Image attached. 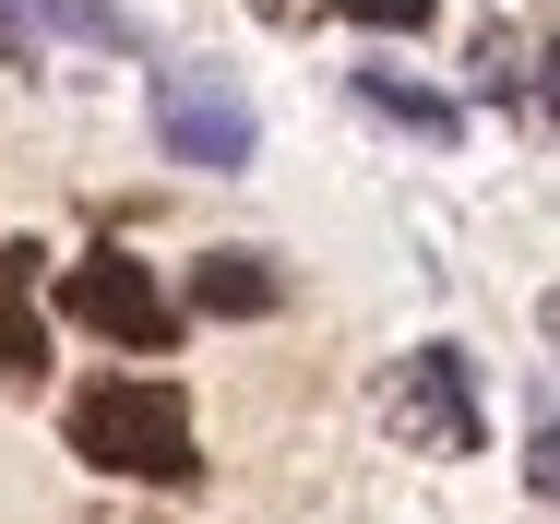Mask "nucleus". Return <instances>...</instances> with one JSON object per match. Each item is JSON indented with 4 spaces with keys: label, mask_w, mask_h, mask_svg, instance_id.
I'll return each mask as SVG.
<instances>
[{
    "label": "nucleus",
    "mask_w": 560,
    "mask_h": 524,
    "mask_svg": "<svg viewBox=\"0 0 560 524\" xmlns=\"http://www.w3.org/2000/svg\"><path fill=\"white\" fill-rule=\"evenodd\" d=\"M358 96L382 107V119H406V131H430V143H453V96L406 84V72H358Z\"/></svg>",
    "instance_id": "obj_8"
},
{
    "label": "nucleus",
    "mask_w": 560,
    "mask_h": 524,
    "mask_svg": "<svg viewBox=\"0 0 560 524\" xmlns=\"http://www.w3.org/2000/svg\"><path fill=\"white\" fill-rule=\"evenodd\" d=\"M525 477H537V501H549V513H560V418L537 429V453H525Z\"/></svg>",
    "instance_id": "obj_10"
},
{
    "label": "nucleus",
    "mask_w": 560,
    "mask_h": 524,
    "mask_svg": "<svg viewBox=\"0 0 560 524\" xmlns=\"http://www.w3.org/2000/svg\"><path fill=\"white\" fill-rule=\"evenodd\" d=\"M155 143L179 155V167H250V96L226 84V72H167L155 84Z\"/></svg>",
    "instance_id": "obj_4"
},
{
    "label": "nucleus",
    "mask_w": 560,
    "mask_h": 524,
    "mask_svg": "<svg viewBox=\"0 0 560 524\" xmlns=\"http://www.w3.org/2000/svg\"><path fill=\"white\" fill-rule=\"evenodd\" d=\"M72 453L108 465V477H155V489H191L203 453H191V406L167 382H84L72 394Z\"/></svg>",
    "instance_id": "obj_1"
},
{
    "label": "nucleus",
    "mask_w": 560,
    "mask_h": 524,
    "mask_svg": "<svg viewBox=\"0 0 560 524\" xmlns=\"http://www.w3.org/2000/svg\"><path fill=\"white\" fill-rule=\"evenodd\" d=\"M60 311L84 322V334H108V346H131V358H167V334H179L167 287H155L131 251H96V263H72V275H60Z\"/></svg>",
    "instance_id": "obj_3"
},
{
    "label": "nucleus",
    "mask_w": 560,
    "mask_h": 524,
    "mask_svg": "<svg viewBox=\"0 0 560 524\" xmlns=\"http://www.w3.org/2000/svg\"><path fill=\"white\" fill-rule=\"evenodd\" d=\"M0 60H12V72H36V24H24V0H0Z\"/></svg>",
    "instance_id": "obj_11"
},
{
    "label": "nucleus",
    "mask_w": 560,
    "mask_h": 524,
    "mask_svg": "<svg viewBox=\"0 0 560 524\" xmlns=\"http://www.w3.org/2000/svg\"><path fill=\"white\" fill-rule=\"evenodd\" d=\"M36 263H48V251H24V238L0 251V382H12V394H36V382H48V322H36Z\"/></svg>",
    "instance_id": "obj_5"
},
{
    "label": "nucleus",
    "mask_w": 560,
    "mask_h": 524,
    "mask_svg": "<svg viewBox=\"0 0 560 524\" xmlns=\"http://www.w3.org/2000/svg\"><path fill=\"white\" fill-rule=\"evenodd\" d=\"M346 24H370V36H418L430 24V0H335Z\"/></svg>",
    "instance_id": "obj_9"
},
{
    "label": "nucleus",
    "mask_w": 560,
    "mask_h": 524,
    "mask_svg": "<svg viewBox=\"0 0 560 524\" xmlns=\"http://www.w3.org/2000/svg\"><path fill=\"white\" fill-rule=\"evenodd\" d=\"M275 299H287V275H275L262 251H203V263H191V311L203 322H262Z\"/></svg>",
    "instance_id": "obj_6"
},
{
    "label": "nucleus",
    "mask_w": 560,
    "mask_h": 524,
    "mask_svg": "<svg viewBox=\"0 0 560 524\" xmlns=\"http://www.w3.org/2000/svg\"><path fill=\"white\" fill-rule=\"evenodd\" d=\"M382 429H394L406 453H477V382H465V358H453V346L394 358V370H382Z\"/></svg>",
    "instance_id": "obj_2"
},
{
    "label": "nucleus",
    "mask_w": 560,
    "mask_h": 524,
    "mask_svg": "<svg viewBox=\"0 0 560 524\" xmlns=\"http://www.w3.org/2000/svg\"><path fill=\"white\" fill-rule=\"evenodd\" d=\"M537 107H549V119H560V36H549V48H537Z\"/></svg>",
    "instance_id": "obj_13"
},
{
    "label": "nucleus",
    "mask_w": 560,
    "mask_h": 524,
    "mask_svg": "<svg viewBox=\"0 0 560 524\" xmlns=\"http://www.w3.org/2000/svg\"><path fill=\"white\" fill-rule=\"evenodd\" d=\"M549 334H560V299H549Z\"/></svg>",
    "instance_id": "obj_14"
},
{
    "label": "nucleus",
    "mask_w": 560,
    "mask_h": 524,
    "mask_svg": "<svg viewBox=\"0 0 560 524\" xmlns=\"http://www.w3.org/2000/svg\"><path fill=\"white\" fill-rule=\"evenodd\" d=\"M250 12H262V24H323L335 0H250Z\"/></svg>",
    "instance_id": "obj_12"
},
{
    "label": "nucleus",
    "mask_w": 560,
    "mask_h": 524,
    "mask_svg": "<svg viewBox=\"0 0 560 524\" xmlns=\"http://www.w3.org/2000/svg\"><path fill=\"white\" fill-rule=\"evenodd\" d=\"M24 24H36V36H72V48H119V60L143 48V24H131L119 0H24Z\"/></svg>",
    "instance_id": "obj_7"
}]
</instances>
